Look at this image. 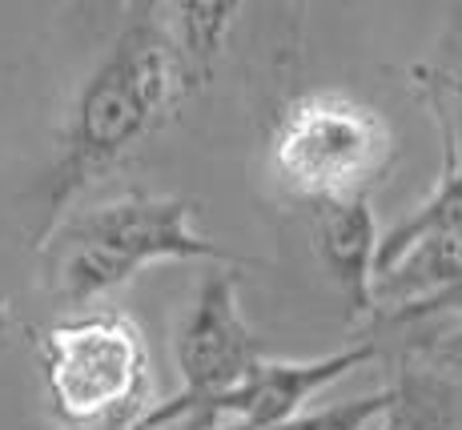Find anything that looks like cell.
<instances>
[{"label": "cell", "mask_w": 462, "mask_h": 430, "mask_svg": "<svg viewBox=\"0 0 462 430\" xmlns=\"http://www.w3.org/2000/svg\"><path fill=\"white\" fill-rule=\"evenodd\" d=\"M374 430H462V374L455 362H411L386 387Z\"/></svg>", "instance_id": "obj_8"}, {"label": "cell", "mask_w": 462, "mask_h": 430, "mask_svg": "<svg viewBox=\"0 0 462 430\" xmlns=\"http://www.w3.org/2000/svg\"><path fill=\"white\" fill-rule=\"evenodd\" d=\"M314 226V246L322 257L330 282L342 290L346 318L358 322L374 313V254H378V229L370 197L354 201H330L310 210Z\"/></svg>", "instance_id": "obj_7"}, {"label": "cell", "mask_w": 462, "mask_h": 430, "mask_svg": "<svg viewBox=\"0 0 462 430\" xmlns=\"http://www.w3.org/2000/svg\"><path fill=\"white\" fill-rule=\"evenodd\" d=\"M37 370L60 430H145L162 402L149 342L121 310H81L44 326Z\"/></svg>", "instance_id": "obj_3"}, {"label": "cell", "mask_w": 462, "mask_h": 430, "mask_svg": "<svg viewBox=\"0 0 462 430\" xmlns=\"http://www.w3.org/2000/svg\"><path fill=\"white\" fill-rule=\"evenodd\" d=\"M378 351L370 342L346 346L322 358H262L234 390L217 394L213 402L198 407L177 430H217V426H265L310 410L326 387L342 382L358 366L374 362Z\"/></svg>", "instance_id": "obj_6"}, {"label": "cell", "mask_w": 462, "mask_h": 430, "mask_svg": "<svg viewBox=\"0 0 462 430\" xmlns=\"http://www.w3.org/2000/svg\"><path fill=\"white\" fill-rule=\"evenodd\" d=\"M201 89L169 29L165 5H133L121 33L81 80L57 137V161L44 177V221H60L69 205L101 177L121 169L185 109Z\"/></svg>", "instance_id": "obj_1"}, {"label": "cell", "mask_w": 462, "mask_h": 430, "mask_svg": "<svg viewBox=\"0 0 462 430\" xmlns=\"http://www.w3.org/2000/svg\"><path fill=\"white\" fill-rule=\"evenodd\" d=\"M398 161L386 113L346 89H310L270 129V177L301 205L370 197Z\"/></svg>", "instance_id": "obj_4"}, {"label": "cell", "mask_w": 462, "mask_h": 430, "mask_svg": "<svg viewBox=\"0 0 462 430\" xmlns=\"http://www.w3.org/2000/svg\"><path fill=\"white\" fill-rule=\"evenodd\" d=\"M382 410H386V390L362 394L350 402H334V407H310L286 423H265V426H217V430H374Z\"/></svg>", "instance_id": "obj_10"}, {"label": "cell", "mask_w": 462, "mask_h": 430, "mask_svg": "<svg viewBox=\"0 0 462 430\" xmlns=\"http://www.w3.org/2000/svg\"><path fill=\"white\" fill-rule=\"evenodd\" d=\"M162 262L242 266L245 257L201 234L198 201L141 190L88 210H69L37 234L41 290L73 313Z\"/></svg>", "instance_id": "obj_2"}, {"label": "cell", "mask_w": 462, "mask_h": 430, "mask_svg": "<svg viewBox=\"0 0 462 430\" xmlns=\"http://www.w3.org/2000/svg\"><path fill=\"white\" fill-rule=\"evenodd\" d=\"M173 358L181 374V394L157 402V410L145 418V430L181 426L198 407L234 390L262 358H270L265 342L242 313V277L234 266H213V274L201 277L177 326Z\"/></svg>", "instance_id": "obj_5"}, {"label": "cell", "mask_w": 462, "mask_h": 430, "mask_svg": "<svg viewBox=\"0 0 462 430\" xmlns=\"http://www.w3.org/2000/svg\"><path fill=\"white\" fill-rule=\"evenodd\" d=\"M8 334H13V306H8V298L0 294V346H5Z\"/></svg>", "instance_id": "obj_11"}, {"label": "cell", "mask_w": 462, "mask_h": 430, "mask_svg": "<svg viewBox=\"0 0 462 430\" xmlns=\"http://www.w3.org/2000/svg\"><path fill=\"white\" fill-rule=\"evenodd\" d=\"M165 16L181 57L189 61V69L198 73L201 85H209L229 49V33H234L237 16H242V5H229V0H185V5H169Z\"/></svg>", "instance_id": "obj_9"}]
</instances>
